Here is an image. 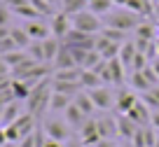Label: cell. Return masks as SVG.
<instances>
[{
  "label": "cell",
  "mask_w": 159,
  "mask_h": 147,
  "mask_svg": "<svg viewBox=\"0 0 159 147\" xmlns=\"http://www.w3.org/2000/svg\"><path fill=\"white\" fill-rule=\"evenodd\" d=\"M138 24H140V14L126 10V7H119V10L110 12V14H108V21H105V26L117 28V30H124V33L136 30V28H138Z\"/></svg>",
  "instance_id": "cell-1"
},
{
  "label": "cell",
  "mask_w": 159,
  "mask_h": 147,
  "mask_svg": "<svg viewBox=\"0 0 159 147\" xmlns=\"http://www.w3.org/2000/svg\"><path fill=\"white\" fill-rule=\"evenodd\" d=\"M70 19H73L75 30H82V33H89V35H98L101 30H103V26H105L103 21H101V16L94 14V12H89V10L77 12V14H73Z\"/></svg>",
  "instance_id": "cell-2"
},
{
  "label": "cell",
  "mask_w": 159,
  "mask_h": 147,
  "mask_svg": "<svg viewBox=\"0 0 159 147\" xmlns=\"http://www.w3.org/2000/svg\"><path fill=\"white\" fill-rule=\"evenodd\" d=\"M42 133L52 140H59V142H66L73 138V128L68 126L63 117H47L42 122Z\"/></svg>",
  "instance_id": "cell-3"
},
{
  "label": "cell",
  "mask_w": 159,
  "mask_h": 147,
  "mask_svg": "<svg viewBox=\"0 0 159 147\" xmlns=\"http://www.w3.org/2000/svg\"><path fill=\"white\" fill-rule=\"evenodd\" d=\"M91 96V100H94L96 110H101V112H105V110L115 108V98H117V93L112 91V87L110 84H101V87L96 89H87Z\"/></svg>",
  "instance_id": "cell-4"
},
{
  "label": "cell",
  "mask_w": 159,
  "mask_h": 147,
  "mask_svg": "<svg viewBox=\"0 0 159 147\" xmlns=\"http://www.w3.org/2000/svg\"><path fill=\"white\" fill-rule=\"evenodd\" d=\"M49 28H52V35L63 42L66 35L73 30V19H70V14H66V12H56V14L52 16V21H49Z\"/></svg>",
  "instance_id": "cell-5"
},
{
  "label": "cell",
  "mask_w": 159,
  "mask_h": 147,
  "mask_svg": "<svg viewBox=\"0 0 159 147\" xmlns=\"http://www.w3.org/2000/svg\"><path fill=\"white\" fill-rule=\"evenodd\" d=\"M24 30L30 35L33 42H42V40L52 38V28H49V24L42 21V16H40V19H28L24 24Z\"/></svg>",
  "instance_id": "cell-6"
},
{
  "label": "cell",
  "mask_w": 159,
  "mask_h": 147,
  "mask_svg": "<svg viewBox=\"0 0 159 147\" xmlns=\"http://www.w3.org/2000/svg\"><path fill=\"white\" fill-rule=\"evenodd\" d=\"M80 142L82 145H96V142L101 140V133H98V126H96V117H89L87 119V124L82 128H80Z\"/></svg>",
  "instance_id": "cell-7"
},
{
  "label": "cell",
  "mask_w": 159,
  "mask_h": 147,
  "mask_svg": "<svg viewBox=\"0 0 159 147\" xmlns=\"http://www.w3.org/2000/svg\"><path fill=\"white\" fill-rule=\"evenodd\" d=\"M136 54H138V49H136V42L134 40H129V42H122V47H119V63L124 65V70L126 73H134V59H136Z\"/></svg>",
  "instance_id": "cell-8"
},
{
  "label": "cell",
  "mask_w": 159,
  "mask_h": 147,
  "mask_svg": "<svg viewBox=\"0 0 159 147\" xmlns=\"http://www.w3.org/2000/svg\"><path fill=\"white\" fill-rule=\"evenodd\" d=\"M63 119L68 122V126L73 128V131H80V128L87 124V119H89V117H87V114L82 112V110H80L75 103H70V105H68V110L63 112Z\"/></svg>",
  "instance_id": "cell-9"
},
{
  "label": "cell",
  "mask_w": 159,
  "mask_h": 147,
  "mask_svg": "<svg viewBox=\"0 0 159 147\" xmlns=\"http://www.w3.org/2000/svg\"><path fill=\"white\" fill-rule=\"evenodd\" d=\"M122 114H126V117H129L131 122H136L138 126H148V124H150V117H152V112L148 110V105H145L140 98H138V103H136L129 112H122Z\"/></svg>",
  "instance_id": "cell-10"
},
{
  "label": "cell",
  "mask_w": 159,
  "mask_h": 147,
  "mask_svg": "<svg viewBox=\"0 0 159 147\" xmlns=\"http://www.w3.org/2000/svg\"><path fill=\"white\" fill-rule=\"evenodd\" d=\"M115 119H117V136L131 142V138H134V133H136V128H138V124L131 122V119L126 117V114H122V112L115 114Z\"/></svg>",
  "instance_id": "cell-11"
},
{
  "label": "cell",
  "mask_w": 159,
  "mask_h": 147,
  "mask_svg": "<svg viewBox=\"0 0 159 147\" xmlns=\"http://www.w3.org/2000/svg\"><path fill=\"white\" fill-rule=\"evenodd\" d=\"M138 103V96H136L134 89H122V91L117 93V98H115V108H117V112H129L134 105Z\"/></svg>",
  "instance_id": "cell-12"
},
{
  "label": "cell",
  "mask_w": 159,
  "mask_h": 147,
  "mask_svg": "<svg viewBox=\"0 0 159 147\" xmlns=\"http://www.w3.org/2000/svg\"><path fill=\"white\" fill-rule=\"evenodd\" d=\"M54 70H63V68H77V63H75V56H73V49L68 47V44H61L59 54H56L54 59Z\"/></svg>",
  "instance_id": "cell-13"
},
{
  "label": "cell",
  "mask_w": 159,
  "mask_h": 147,
  "mask_svg": "<svg viewBox=\"0 0 159 147\" xmlns=\"http://www.w3.org/2000/svg\"><path fill=\"white\" fill-rule=\"evenodd\" d=\"M96 126H98L101 138H110V140H112V138L117 136V119L110 117V114H101V117H96Z\"/></svg>",
  "instance_id": "cell-14"
},
{
  "label": "cell",
  "mask_w": 159,
  "mask_h": 147,
  "mask_svg": "<svg viewBox=\"0 0 159 147\" xmlns=\"http://www.w3.org/2000/svg\"><path fill=\"white\" fill-rule=\"evenodd\" d=\"M73 103L77 105V108L82 110V112H84L87 117H94V112H96V105H94V100H91V96H89V91H87V89H82L80 93H75Z\"/></svg>",
  "instance_id": "cell-15"
},
{
  "label": "cell",
  "mask_w": 159,
  "mask_h": 147,
  "mask_svg": "<svg viewBox=\"0 0 159 147\" xmlns=\"http://www.w3.org/2000/svg\"><path fill=\"white\" fill-rule=\"evenodd\" d=\"M61 40L59 38H47V40H42V54H45V63H54V59H56V54H59V49H61Z\"/></svg>",
  "instance_id": "cell-16"
},
{
  "label": "cell",
  "mask_w": 159,
  "mask_h": 147,
  "mask_svg": "<svg viewBox=\"0 0 159 147\" xmlns=\"http://www.w3.org/2000/svg\"><path fill=\"white\" fill-rule=\"evenodd\" d=\"M21 100H10V103L2 108V126H10L12 122H16V119L21 117Z\"/></svg>",
  "instance_id": "cell-17"
},
{
  "label": "cell",
  "mask_w": 159,
  "mask_h": 147,
  "mask_svg": "<svg viewBox=\"0 0 159 147\" xmlns=\"http://www.w3.org/2000/svg\"><path fill=\"white\" fill-rule=\"evenodd\" d=\"M73 103V98L66 96V93H59V91H52V98H49V112H66L68 105Z\"/></svg>",
  "instance_id": "cell-18"
},
{
  "label": "cell",
  "mask_w": 159,
  "mask_h": 147,
  "mask_svg": "<svg viewBox=\"0 0 159 147\" xmlns=\"http://www.w3.org/2000/svg\"><path fill=\"white\" fill-rule=\"evenodd\" d=\"M80 84H82V89H96V87H101V84H105V82L96 70H82Z\"/></svg>",
  "instance_id": "cell-19"
},
{
  "label": "cell",
  "mask_w": 159,
  "mask_h": 147,
  "mask_svg": "<svg viewBox=\"0 0 159 147\" xmlns=\"http://www.w3.org/2000/svg\"><path fill=\"white\" fill-rule=\"evenodd\" d=\"M82 68H63V70H54L52 79L54 82H80Z\"/></svg>",
  "instance_id": "cell-20"
},
{
  "label": "cell",
  "mask_w": 159,
  "mask_h": 147,
  "mask_svg": "<svg viewBox=\"0 0 159 147\" xmlns=\"http://www.w3.org/2000/svg\"><path fill=\"white\" fill-rule=\"evenodd\" d=\"M87 10L98 16H105L115 10V5H112V0H87Z\"/></svg>",
  "instance_id": "cell-21"
},
{
  "label": "cell",
  "mask_w": 159,
  "mask_h": 147,
  "mask_svg": "<svg viewBox=\"0 0 159 147\" xmlns=\"http://www.w3.org/2000/svg\"><path fill=\"white\" fill-rule=\"evenodd\" d=\"M10 35H12V40L16 42V47H19V49H28V44L33 42V40H30V35L24 30V26H21V28H12Z\"/></svg>",
  "instance_id": "cell-22"
},
{
  "label": "cell",
  "mask_w": 159,
  "mask_h": 147,
  "mask_svg": "<svg viewBox=\"0 0 159 147\" xmlns=\"http://www.w3.org/2000/svg\"><path fill=\"white\" fill-rule=\"evenodd\" d=\"M87 10V0H63L61 2V12H66V14H77V12Z\"/></svg>",
  "instance_id": "cell-23"
},
{
  "label": "cell",
  "mask_w": 159,
  "mask_h": 147,
  "mask_svg": "<svg viewBox=\"0 0 159 147\" xmlns=\"http://www.w3.org/2000/svg\"><path fill=\"white\" fill-rule=\"evenodd\" d=\"M101 35H105L108 40H112V42H126V35L129 33H124V30H117V28H110V26H103V30H101Z\"/></svg>",
  "instance_id": "cell-24"
},
{
  "label": "cell",
  "mask_w": 159,
  "mask_h": 147,
  "mask_svg": "<svg viewBox=\"0 0 159 147\" xmlns=\"http://www.w3.org/2000/svg\"><path fill=\"white\" fill-rule=\"evenodd\" d=\"M30 5H33V10L38 12L40 16H54V14H56L54 7H52L47 0H30Z\"/></svg>",
  "instance_id": "cell-25"
},
{
  "label": "cell",
  "mask_w": 159,
  "mask_h": 147,
  "mask_svg": "<svg viewBox=\"0 0 159 147\" xmlns=\"http://www.w3.org/2000/svg\"><path fill=\"white\" fill-rule=\"evenodd\" d=\"M14 49H19V47H16V42L12 40V35H7V38L0 40V56L10 54V51H14Z\"/></svg>",
  "instance_id": "cell-26"
},
{
  "label": "cell",
  "mask_w": 159,
  "mask_h": 147,
  "mask_svg": "<svg viewBox=\"0 0 159 147\" xmlns=\"http://www.w3.org/2000/svg\"><path fill=\"white\" fill-rule=\"evenodd\" d=\"M10 19H12V10L0 0V26H7V28H10Z\"/></svg>",
  "instance_id": "cell-27"
},
{
  "label": "cell",
  "mask_w": 159,
  "mask_h": 147,
  "mask_svg": "<svg viewBox=\"0 0 159 147\" xmlns=\"http://www.w3.org/2000/svg\"><path fill=\"white\" fill-rule=\"evenodd\" d=\"M96 147H119L115 140H110V138H101L98 142H96Z\"/></svg>",
  "instance_id": "cell-28"
},
{
  "label": "cell",
  "mask_w": 159,
  "mask_h": 147,
  "mask_svg": "<svg viewBox=\"0 0 159 147\" xmlns=\"http://www.w3.org/2000/svg\"><path fill=\"white\" fill-rule=\"evenodd\" d=\"M42 147H63V142L52 140V138H47V136H45V140H42Z\"/></svg>",
  "instance_id": "cell-29"
},
{
  "label": "cell",
  "mask_w": 159,
  "mask_h": 147,
  "mask_svg": "<svg viewBox=\"0 0 159 147\" xmlns=\"http://www.w3.org/2000/svg\"><path fill=\"white\" fill-rule=\"evenodd\" d=\"M150 126L159 131V110H154V112H152V117H150Z\"/></svg>",
  "instance_id": "cell-30"
},
{
  "label": "cell",
  "mask_w": 159,
  "mask_h": 147,
  "mask_svg": "<svg viewBox=\"0 0 159 147\" xmlns=\"http://www.w3.org/2000/svg\"><path fill=\"white\" fill-rule=\"evenodd\" d=\"M63 147H84V145L80 142V138H70V140L63 142Z\"/></svg>",
  "instance_id": "cell-31"
},
{
  "label": "cell",
  "mask_w": 159,
  "mask_h": 147,
  "mask_svg": "<svg viewBox=\"0 0 159 147\" xmlns=\"http://www.w3.org/2000/svg\"><path fill=\"white\" fill-rule=\"evenodd\" d=\"M150 68H152V73H154V77L159 79V59H152L150 61Z\"/></svg>",
  "instance_id": "cell-32"
},
{
  "label": "cell",
  "mask_w": 159,
  "mask_h": 147,
  "mask_svg": "<svg viewBox=\"0 0 159 147\" xmlns=\"http://www.w3.org/2000/svg\"><path fill=\"white\" fill-rule=\"evenodd\" d=\"M7 142H10V140H7V133H5V128L0 126V147H5Z\"/></svg>",
  "instance_id": "cell-33"
},
{
  "label": "cell",
  "mask_w": 159,
  "mask_h": 147,
  "mask_svg": "<svg viewBox=\"0 0 159 147\" xmlns=\"http://www.w3.org/2000/svg\"><path fill=\"white\" fill-rule=\"evenodd\" d=\"M152 16L159 19V0H152Z\"/></svg>",
  "instance_id": "cell-34"
},
{
  "label": "cell",
  "mask_w": 159,
  "mask_h": 147,
  "mask_svg": "<svg viewBox=\"0 0 159 147\" xmlns=\"http://www.w3.org/2000/svg\"><path fill=\"white\" fill-rule=\"evenodd\" d=\"M10 30H12V28H7V26H0V40L7 38V35H10Z\"/></svg>",
  "instance_id": "cell-35"
},
{
  "label": "cell",
  "mask_w": 159,
  "mask_h": 147,
  "mask_svg": "<svg viewBox=\"0 0 159 147\" xmlns=\"http://www.w3.org/2000/svg\"><path fill=\"white\" fill-rule=\"evenodd\" d=\"M126 2H129V0H112L115 7H126Z\"/></svg>",
  "instance_id": "cell-36"
},
{
  "label": "cell",
  "mask_w": 159,
  "mask_h": 147,
  "mask_svg": "<svg viewBox=\"0 0 159 147\" xmlns=\"http://www.w3.org/2000/svg\"><path fill=\"white\" fill-rule=\"evenodd\" d=\"M154 59H159V38L154 40Z\"/></svg>",
  "instance_id": "cell-37"
},
{
  "label": "cell",
  "mask_w": 159,
  "mask_h": 147,
  "mask_svg": "<svg viewBox=\"0 0 159 147\" xmlns=\"http://www.w3.org/2000/svg\"><path fill=\"white\" fill-rule=\"evenodd\" d=\"M47 2H49L52 7H56V5H61V2H63V0H47Z\"/></svg>",
  "instance_id": "cell-38"
},
{
  "label": "cell",
  "mask_w": 159,
  "mask_h": 147,
  "mask_svg": "<svg viewBox=\"0 0 159 147\" xmlns=\"http://www.w3.org/2000/svg\"><path fill=\"white\" fill-rule=\"evenodd\" d=\"M119 147H134V142H129V140H124V145H119Z\"/></svg>",
  "instance_id": "cell-39"
},
{
  "label": "cell",
  "mask_w": 159,
  "mask_h": 147,
  "mask_svg": "<svg viewBox=\"0 0 159 147\" xmlns=\"http://www.w3.org/2000/svg\"><path fill=\"white\" fill-rule=\"evenodd\" d=\"M0 126H2V108H0Z\"/></svg>",
  "instance_id": "cell-40"
},
{
  "label": "cell",
  "mask_w": 159,
  "mask_h": 147,
  "mask_svg": "<svg viewBox=\"0 0 159 147\" xmlns=\"http://www.w3.org/2000/svg\"><path fill=\"white\" fill-rule=\"evenodd\" d=\"M84 147H96V145H84Z\"/></svg>",
  "instance_id": "cell-41"
},
{
  "label": "cell",
  "mask_w": 159,
  "mask_h": 147,
  "mask_svg": "<svg viewBox=\"0 0 159 147\" xmlns=\"http://www.w3.org/2000/svg\"><path fill=\"white\" fill-rule=\"evenodd\" d=\"M157 133H159V131H157Z\"/></svg>",
  "instance_id": "cell-42"
}]
</instances>
